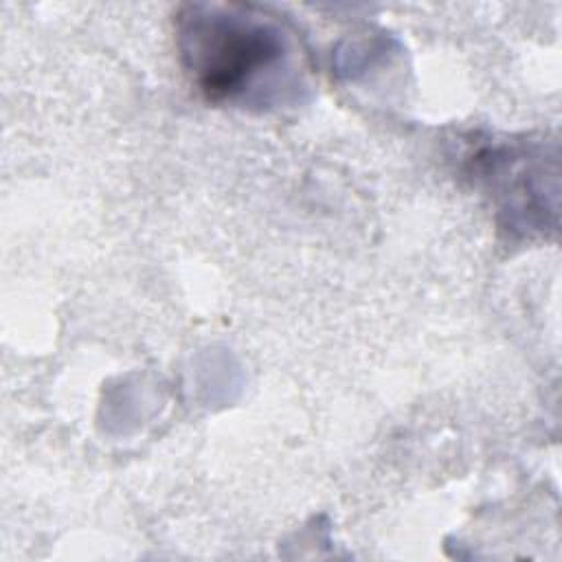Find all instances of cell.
I'll use <instances>...</instances> for the list:
<instances>
[{
  "label": "cell",
  "mask_w": 562,
  "mask_h": 562,
  "mask_svg": "<svg viewBox=\"0 0 562 562\" xmlns=\"http://www.w3.org/2000/svg\"><path fill=\"white\" fill-rule=\"evenodd\" d=\"M187 72L211 101H252L296 70L294 33L252 4H189L178 13Z\"/></svg>",
  "instance_id": "6da1fadb"
}]
</instances>
